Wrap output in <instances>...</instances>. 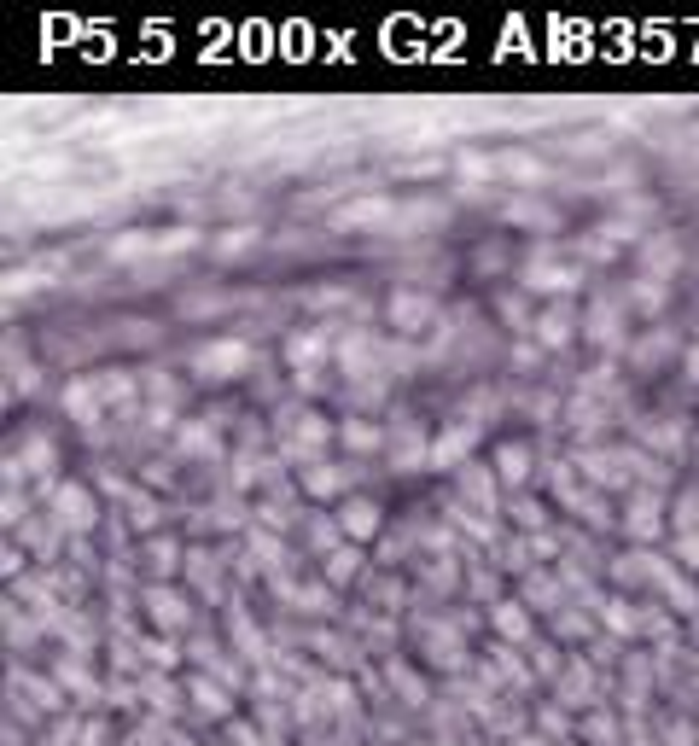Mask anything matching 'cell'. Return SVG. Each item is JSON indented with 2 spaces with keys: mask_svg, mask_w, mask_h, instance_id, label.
<instances>
[{
  "mask_svg": "<svg viewBox=\"0 0 699 746\" xmlns=\"http://www.w3.org/2000/svg\"><path fill=\"white\" fill-rule=\"evenodd\" d=\"M338 438L350 443V449H373V443H379V432H373L367 420H344V432H338Z\"/></svg>",
  "mask_w": 699,
  "mask_h": 746,
  "instance_id": "2e32d148",
  "label": "cell"
},
{
  "mask_svg": "<svg viewBox=\"0 0 699 746\" xmlns=\"http://www.w3.org/2000/svg\"><path fill=\"white\" fill-rule=\"evenodd\" d=\"M53 513H59V525L65 531H94V496H88V484H59L53 490Z\"/></svg>",
  "mask_w": 699,
  "mask_h": 746,
  "instance_id": "7a4b0ae2",
  "label": "cell"
},
{
  "mask_svg": "<svg viewBox=\"0 0 699 746\" xmlns=\"http://www.w3.org/2000/svg\"><path fill=\"white\" fill-rule=\"evenodd\" d=\"M577 280H583L577 269H554V263H542V269L531 263V274H525V286H531V292H571Z\"/></svg>",
  "mask_w": 699,
  "mask_h": 746,
  "instance_id": "30bf717a",
  "label": "cell"
},
{
  "mask_svg": "<svg viewBox=\"0 0 699 746\" xmlns=\"http://www.w3.org/2000/svg\"><path fill=\"white\" fill-rule=\"evenodd\" d=\"M472 443H478V426H472V420L449 426V432H437V438H432V467H455V473H461Z\"/></svg>",
  "mask_w": 699,
  "mask_h": 746,
  "instance_id": "3957f363",
  "label": "cell"
},
{
  "mask_svg": "<svg viewBox=\"0 0 699 746\" xmlns=\"http://www.w3.org/2000/svg\"><path fill=\"white\" fill-rule=\"evenodd\" d=\"M461 490H466V502H478L484 513L496 508V478H490V467H472V461H466V467H461Z\"/></svg>",
  "mask_w": 699,
  "mask_h": 746,
  "instance_id": "9c48e42d",
  "label": "cell"
},
{
  "mask_svg": "<svg viewBox=\"0 0 699 746\" xmlns=\"http://www.w3.org/2000/svg\"><path fill=\"white\" fill-rule=\"evenodd\" d=\"M193 700H199V712H210V717H228V694L216 688V682H193Z\"/></svg>",
  "mask_w": 699,
  "mask_h": 746,
  "instance_id": "5bb4252c",
  "label": "cell"
},
{
  "mask_svg": "<svg viewBox=\"0 0 699 746\" xmlns=\"http://www.w3.org/2000/svg\"><path fill=\"white\" fill-rule=\"evenodd\" d=\"M496 624H501V636H525V630H531V624H525V612L513 607V601H507V607H496Z\"/></svg>",
  "mask_w": 699,
  "mask_h": 746,
  "instance_id": "ac0fdd59",
  "label": "cell"
},
{
  "mask_svg": "<svg viewBox=\"0 0 699 746\" xmlns=\"http://www.w3.org/2000/svg\"><path fill=\"white\" fill-rule=\"evenodd\" d=\"M338 525H344V537L367 543V537L379 531V502H367V496H350V502L338 508Z\"/></svg>",
  "mask_w": 699,
  "mask_h": 746,
  "instance_id": "5b68a950",
  "label": "cell"
},
{
  "mask_svg": "<svg viewBox=\"0 0 699 746\" xmlns=\"http://www.w3.org/2000/svg\"><path fill=\"white\" fill-rule=\"evenodd\" d=\"M338 228H385V222H397V204L391 199H362V204H344L333 216Z\"/></svg>",
  "mask_w": 699,
  "mask_h": 746,
  "instance_id": "277c9868",
  "label": "cell"
},
{
  "mask_svg": "<svg viewBox=\"0 0 699 746\" xmlns=\"http://www.w3.org/2000/svg\"><path fill=\"white\" fill-rule=\"evenodd\" d=\"M391 455H402V461H408V473H414L432 449H426V438H420V426H402V438H391Z\"/></svg>",
  "mask_w": 699,
  "mask_h": 746,
  "instance_id": "4fadbf2b",
  "label": "cell"
},
{
  "mask_svg": "<svg viewBox=\"0 0 699 746\" xmlns=\"http://www.w3.org/2000/svg\"><path fill=\"white\" fill-rule=\"evenodd\" d=\"M624 525H630L635 537H659V496H635L630 513H624Z\"/></svg>",
  "mask_w": 699,
  "mask_h": 746,
  "instance_id": "7c38bea8",
  "label": "cell"
},
{
  "mask_svg": "<svg viewBox=\"0 0 699 746\" xmlns=\"http://www.w3.org/2000/svg\"><path fill=\"white\" fill-rule=\"evenodd\" d=\"M146 560H152V572H175V560H181V554H175V543H152L146 548Z\"/></svg>",
  "mask_w": 699,
  "mask_h": 746,
  "instance_id": "d6986e66",
  "label": "cell"
},
{
  "mask_svg": "<svg viewBox=\"0 0 699 746\" xmlns=\"http://www.w3.org/2000/svg\"><path fill=\"white\" fill-rule=\"evenodd\" d=\"M682 554H688L682 566H699V537H682Z\"/></svg>",
  "mask_w": 699,
  "mask_h": 746,
  "instance_id": "7402d4cb",
  "label": "cell"
},
{
  "mask_svg": "<svg viewBox=\"0 0 699 746\" xmlns=\"http://www.w3.org/2000/svg\"><path fill=\"white\" fill-rule=\"evenodd\" d=\"M531 333H536V344H566L571 333H577V309L571 304L542 309V321H531Z\"/></svg>",
  "mask_w": 699,
  "mask_h": 746,
  "instance_id": "52a82bcc",
  "label": "cell"
},
{
  "mask_svg": "<svg viewBox=\"0 0 699 746\" xmlns=\"http://www.w3.org/2000/svg\"><path fill=\"white\" fill-rule=\"evenodd\" d=\"M676 525H682V537H699V496H682V508H676Z\"/></svg>",
  "mask_w": 699,
  "mask_h": 746,
  "instance_id": "ffe728a7",
  "label": "cell"
},
{
  "mask_svg": "<svg viewBox=\"0 0 699 746\" xmlns=\"http://www.w3.org/2000/svg\"><path fill=\"white\" fill-rule=\"evenodd\" d=\"M688 379H694V385H699V350H694V356H688Z\"/></svg>",
  "mask_w": 699,
  "mask_h": 746,
  "instance_id": "cb8c5ba5",
  "label": "cell"
},
{
  "mask_svg": "<svg viewBox=\"0 0 699 746\" xmlns=\"http://www.w3.org/2000/svg\"><path fill=\"white\" fill-rule=\"evenodd\" d=\"M496 473H501V484H525V478H531V449H525V443H507L496 455Z\"/></svg>",
  "mask_w": 699,
  "mask_h": 746,
  "instance_id": "8fae6325",
  "label": "cell"
},
{
  "mask_svg": "<svg viewBox=\"0 0 699 746\" xmlns=\"http://www.w3.org/2000/svg\"><path fill=\"white\" fill-rule=\"evenodd\" d=\"M193 368H199V379H239V373L251 368V344L245 339H210V344H199Z\"/></svg>",
  "mask_w": 699,
  "mask_h": 746,
  "instance_id": "6da1fadb",
  "label": "cell"
},
{
  "mask_svg": "<svg viewBox=\"0 0 699 746\" xmlns=\"http://www.w3.org/2000/svg\"><path fill=\"white\" fill-rule=\"evenodd\" d=\"M542 519H548V513H542V502H519V525H525V531H531V525H542Z\"/></svg>",
  "mask_w": 699,
  "mask_h": 746,
  "instance_id": "44dd1931",
  "label": "cell"
},
{
  "mask_svg": "<svg viewBox=\"0 0 699 746\" xmlns=\"http://www.w3.org/2000/svg\"><path fill=\"white\" fill-rule=\"evenodd\" d=\"M233 746H263V741H257L251 729H233Z\"/></svg>",
  "mask_w": 699,
  "mask_h": 746,
  "instance_id": "603a6c76",
  "label": "cell"
},
{
  "mask_svg": "<svg viewBox=\"0 0 699 746\" xmlns=\"http://www.w3.org/2000/svg\"><path fill=\"white\" fill-rule=\"evenodd\" d=\"M245 245H257V228H228V234L216 239V251H222V257H239Z\"/></svg>",
  "mask_w": 699,
  "mask_h": 746,
  "instance_id": "9a60e30c",
  "label": "cell"
},
{
  "mask_svg": "<svg viewBox=\"0 0 699 746\" xmlns=\"http://www.w3.org/2000/svg\"><path fill=\"white\" fill-rule=\"evenodd\" d=\"M432 315H437V304H432V298H420V292H397V298H391V321H397L402 333H420Z\"/></svg>",
  "mask_w": 699,
  "mask_h": 746,
  "instance_id": "8992f818",
  "label": "cell"
},
{
  "mask_svg": "<svg viewBox=\"0 0 699 746\" xmlns=\"http://www.w3.org/2000/svg\"><path fill=\"white\" fill-rule=\"evenodd\" d=\"M356 566H362V554H356V548H338L333 566H327V577H333V583H344V577H356Z\"/></svg>",
  "mask_w": 699,
  "mask_h": 746,
  "instance_id": "e0dca14e",
  "label": "cell"
},
{
  "mask_svg": "<svg viewBox=\"0 0 699 746\" xmlns=\"http://www.w3.org/2000/svg\"><path fill=\"white\" fill-rule=\"evenodd\" d=\"M146 612H152L158 630H181V624H187V601H181L175 589H146Z\"/></svg>",
  "mask_w": 699,
  "mask_h": 746,
  "instance_id": "ba28073f",
  "label": "cell"
}]
</instances>
